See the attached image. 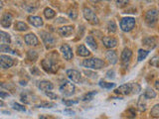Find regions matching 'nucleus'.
Wrapping results in <instances>:
<instances>
[{"label":"nucleus","mask_w":159,"mask_h":119,"mask_svg":"<svg viewBox=\"0 0 159 119\" xmlns=\"http://www.w3.org/2000/svg\"><path fill=\"white\" fill-rule=\"evenodd\" d=\"M0 96H1V99H3V98H4L5 96H9V94H8V93L6 94V93H4V92L2 91L1 93H0Z\"/></svg>","instance_id":"a19ab883"},{"label":"nucleus","mask_w":159,"mask_h":119,"mask_svg":"<svg viewBox=\"0 0 159 119\" xmlns=\"http://www.w3.org/2000/svg\"><path fill=\"white\" fill-rule=\"evenodd\" d=\"M154 86H155V88L159 90V81H156L155 83H154Z\"/></svg>","instance_id":"79ce46f5"},{"label":"nucleus","mask_w":159,"mask_h":119,"mask_svg":"<svg viewBox=\"0 0 159 119\" xmlns=\"http://www.w3.org/2000/svg\"><path fill=\"white\" fill-rule=\"evenodd\" d=\"M0 42H1V44H5V45L10 44V42H11V39H10L9 34L5 33L3 31L0 32Z\"/></svg>","instance_id":"4be33fe9"},{"label":"nucleus","mask_w":159,"mask_h":119,"mask_svg":"<svg viewBox=\"0 0 159 119\" xmlns=\"http://www.w3.org/2000/svg\"><path fill=\"white\" fill-rule=\"evenodd\" d=\"M132 57V52L129 49L125 48L123 50V52L121 53V63L124 67L128 66V63L130 61V59Z\"/></svg>","instance_id":"9b49d317"},{"label":"nucleus","mask_w":159,"mask_h":119,"mask_svg":"<svg viewBox=\"0 0 159 119\" xmlns=\"http://www.w3.org/2000/svg\"><path fill=\"white\" fill-rule=\"evenodd\" d=\"M78 101H72V100H69V101H66V100H63V103H65L66 105H73V104H76Z\"/></svg>","instance_id":"ea45409f"},{"label":"nucleus","mask_w":159,"mask_h":119,"mask_svg":"<svg viewBox=\"0 0 159 119\" xmlns=\"http://www.w3.org/2000/svg\"><path fill=\"white\" fill-rule=\"evenodd\" d=\"M148 1H149V0H148Z\"/></svg>","instance_id":"a18cd8bd"},{"label":"nucleus","mask_w":159,"mask_h":119,"mask_svg":"<svg viewBox=\"0 0 159 119\" xmlns=\"http://www.w3.org/2000/svg\"><path fill=\"white\" fill-rule=\"evenodd\" d=\"M40 35H41V38H42L43 42L45 45H46L47 48H51V47L55 46V44H56V40H55V38L52 36L51 34H49L45 31H42V32H40Z\"/></svg>","instance_id":"0eeeda50"},{"label":"nucleus","mask_w":159,"mask_h":119,"mask_svg":"<svg viewBox=\"0 0 159 119\" xmlns=\"http://www.w3.org/2000/svg\"><path fill=\"white\" fill-rule=\"evenodd\" d=\"M143 45L145 47H147L148 49H154L157 45V39L154 37H149V38H145L143 40Z\"/></svg>","instance_id":"dca6fc26"},{"label":"nucleus","mask_w":159,"mask_h":119,"mask_svg":"<svg viewBox=\"0 0 159 119\" xmlns=\"http://www.w3.org/2000/svg\"><path fill=\"white\" fill-rule=\"evenodd\" d=\"M39 88L41 89L42 91L47 92L49 90H51V89H53L54 88V86H53L52 82H47V81H43L41 82H39Z\"/></svg>","instance_id":"6ab92c4d"},{"label":"nucleus","mask_w":159,"mask_h":119,"mask_svg":"<svg viewBox=\"0 0 159 119\" xmlns=\"http://www.w3.org/2000/svg\"><path fill=\"white\" fill-rule=\"evenodd\" d=\"M14 64V61L12 58H10L5 55H1L0 56V66L3 68H9Z\"/></svg>","instance_id":"6e6552de"},{"label":"nucleus","mask_w":159,"mask_h":119,"mask_svg":"<svg viewBox=\"0 0 159 119\" xmlns=\"http://www.w3.org/2000/svg\"><path fill=\"white\" fill-rule=\"evenodd\" d=\"M60 91H61L64 95L66 96H71L75 93V86L74 83H72L71 82H67L65 81L63 82V83L60 86Z\"/></svg>","instance_id":"39448f33"},{"label":"nucleus","mask_w":159,"mask_h":119,"mask_svg":"<svg viewBox=\"0 0 159 119\" xmlns=\"http://www.w3.org/2000/svg\"><path fill=\"white\" fill-rule=\"evenodd\" d=\"M91 1H92V2H98L99 0H91Z\"/></svg>","instance_id":"37998d69"},{"label":"nucleus","mask_w":159,"mask_h":119,"mask_svg":"<svg viewBox=\"0 0 159 119\" xmlns=\"http://www.w3.org/2000/svg\"><path fill=\"white\" fill-rule=\"evenodd\" d=\"M106 57H107V60H108V62L111 64H116L117 63L116 53L114 51H112V50H109V51L106 54Z\"/></svg>","instance_id":"aec40b11"},{"label":"nucleus","mask_w":159,"mask_h":119,"mask_svg":"<svg viewBox=\"0 0 159 119\" xmlns=\"http://www.w3.org/2000/svg\"><path fill=\"white\" fill-rule=\"evenodd\" d=\"M28 59L30 60V61H33L35 62L36 60L38 59V54L35 52V51H29L28 52V55H27Z\"/></svg>","instance_id":"2f4dec72"},{"label":"nucleus","mask_w":159,"mask_h":119,"mask_svg":"<svg viewBox=\"0 0 159 119\" xmlns=\"http://www.w3.org/2000/svg\"><path fill=\"white\" fill-rule=\"evenodd\" d=\"M28 21L29 23L33 25L34 27H42L43 26V20L41 17L38 16H29L28 17Z\"/></svg>","instance_id":"f3484780"},{"label":"nucleus","mask_w":159,"mask_h":119,"mask_svg":"<svg viewBox=\"0 0 159 119\" xmlns=\"http://www.w3.org/2000/svg\"><path fill=\"white\" fill-rule=\"evenodd\" d=\"M150 64H152V66H154V67H158V66H159V58H158V57H154V58L151 60Z\"/></svg>","instance_id":"e433bc0d"},{"label":"nucleus","mask_w":159,"mask_h":119,"mask_svg":"<svg viewBox=\"0 0 159 119\" xmlns=\"http://www.w3.org/2000/svg\"><path fill=\"white\" fill-rule=\"evenodd\" d=\"M150 115L154 118H159V104L154 105L150 111Z\"/></svg>","instance_id":"c85d7f7f"},{"label":"nucleus","mask_w":159,"mask_h":119,"mask_svg":"<svg viewBox=\"0 0 159 119\" xmlns=\"http://www.w3.org/2000/svg\"><path fill=\"white\" fill-rule=\"evenodd\" d=\"M13 108L15 109V110H18V111H25L24 106L20 105L19 103H14V104H13Z\"/></svg>","instance_id":"c9c22d12"},{"label":"nucleus","mask_w":159,"mask_h":119,"mask_svg":"<svg viewBox=\"0 0 159 119\" xmlns=\"http://www.w3.org/2000/svg\"><path fill=\"white\" fill-rule=\"evenodd\" d=\"M45 93H46V95H47L49 98H51V99H57V98H58V95H57V94H55V93H53V92L48 91V92H45Z\"/></svg>","instance_id":"4c0bfd02"},{"label":"nucleus","mask_w":159,"mask_h":119,"mask_svg":"<svg viewBox=\"0 0 159 119\" xmlns=\"http://www.w3.org/2000/svg\"><path fill=\"white\" fill-rule=\"evenodd\" d=\"M144 95L146 96V98L151 99V98L156 97V93H155V91L153 90V89H151L150 87H148V88H146L145 92H144Z\"/></svg>","instance_id":"bb28decb"},{"label":"nucleus","mask_w":159,"mask_h":119,"mask_svg":"<svg viewBox=\"0 0 159 119\" xmlns=\"http://www.w3.org/2000/svg\"><path fill=\"white\" fill-rule=\"evenodd\" d=\"M140 91V86L137 83H126L122 84L118 88L116 89V93L122 94V95H127L130 93H137Z\"/></svg>","instance_id":"f257e3e1"},{"label":"nucleus","mask_w":159,"mask_h":119,"mask_svg":"<svg viewBox=\"0 0 159 119\" xmlns=\"http://www.w3.org/2000/svg\"><path fill=\"white\" fill-rule=\"evenodd\" d=\"M83 64L86 68H93V69H99L104 67V62L102 60H99L97 58H92V59H88V60H84L83 62Z\"/></svg>","instance_id":"f03ea898"},{"label":"nucleus","mask_w":159,"mask_h":119,"mask_svg":"<svg viewBox=\"0 0 159 119\" xmlns=\"http://www.w3.org/2000/svg\"><path fill=\"white\" fill-rule=\"evenodd\" d=\"M41 64H42L43 68L46 72H49V73H55V72H57V69H58L57 66H55V64L52 62H50L49 60H43Z\"/></svg>","instance_id":"f8f14e48"},{"label":"nucleus","mask_w":159,"mask_h":119,"mask_svg":"<svg viewBox=\"0 0 159 119\" xmlns=\"http://www.w3.org/2000/svg\"><path fill=\"white\" fill-rule=\"evenodd\" d=\"M44 15H45V17H46L47 19H52V18L55 17L56 12H55L54 10L51 9V8H46L44 10Z\"/></svg>","instance_id":"a878e982"},{"label":"nucleus","mask_w":159,"mask_h":119,"mask_svg":"<svg viewBox=\"0 0 159 119\" xmlns=\"http://www.w3.org/2000/svg\"><path fill=\"white\" fill-rule=\"evenodd\" d=\"M73 32H74L73 26H62L61 28L58 29V33L62 37H69L70 35H72Z\"/></svg>","instance_id":"4468645a"},{"label":"nucleus","mask_w":159,"mask_h":119,"mask_svg":"<svg viewBox=\"0 0 159 119\" xmlns=\"http://www.w3.org/2000/svg\"><path fill=\"white\" fill-rule=\"evenodd\" d=\"M24 40H25V42H26L27 45H29V46H38V44H39V40L38 38L35 36V34H32V33H30V34H27L26 36L24 37Z\"/></svg>","instance_id":"ddd939ff"},{"label":"nucleus","mask_w":159,"mask_h":119,"mask_svg":"<svg viewBox=\"0 0 159 119\" xmlns=\"http://www.w3.org/2000/svg\"><path fill=\"white\" fill-rule=\"evenodd\" d=\"M135 26V20L132 17H124L120 21V29L123 32H129Z\"/></svg>","instance_id":"7ed1b4c3"},{"label":"nucleus","mask_w":159,"mask_h":119,"mask_svg":"<svg viewBox=\"0 0 159 119\" xmlns=\"http://www.w3.org/2000/svg\"><path fill=\"white\" fill-rule=\"evenodd\" d=\"M89 50L84 46V45H81V46L78 47V55L81 57H88L89 56Z\"/></svg>","instance_id":"5701e85b"},{"label":"nucleus","mask_w":159,"mask_h":119,"mask_svg":"<svg viewBox=\"0 0 159 119\" xmlns=\"http://www.w3.org/2000/svg\"><path fill=\"white\" fill-rule=\"evenodd\" d=\"M67 74H68L69 78L71 79L72 82H80L82 81L81 73L76 71V69H68Z\"/></svg>","instance_id":"1a4fd4ad"},{"label":"nucleus","mask_w":159,"mask_h":119,"mask_svg":"<svg viewBox=\"0 0 159 119\" xmlns=\"http://www.w3.org/2000/svg\"><path fill=\"white\" fill-rule=\"evenodd\" d=\"M99 86H101L102 87H103V88L111 89V88H113L114 86H116V84L111 83V82H103V81H101V82H99Z\"/></svg>","instance_id":"7c9ffc66"},{"label":"nucleus","mask_w":159,"mask_h":119,"mask_svg":"<svg viewBox=\"0 0 159 119\" xmlns=\"http://www.w3.org/2000/svg\"><path fill=\"white\" fill-rule=\"evenodd\" d=\"M96 91H93V92H89L88 94H86V95L84 96V100L87 101V100H92V99L93 98V96L96 95Z\"/></svg>","instance_id":"473e14b6"},{"label":"nucleus","mask_w":159,"mask_h":119,"mask_svg":"<svg viewBox=\"0 0 159 119\" xmlns=\"http://www.w3.org/2000/svg\"><path fill=\"white\" fill-rule=\"evenodd\" d=\"M68 14H69V17H70V18H72V19H76L77 16H78V13H77V11H76L75 9L69 10Z\"/></svg>","instance_id":"72a5a7b5"},{"label":"nucleus","mask_w":159,"mask_h":119,"mask_svg":"<svg viewBox=\"0 0 159 119\" xmlns=\"http://www.w3.org/2000/svg\"><path fill=\"white\" fill-rule=\"evenodd\" d=\"M137 107L139 109V111H145V109L147 107V103H146V96L144 95V94L139 97Z\"/></svg>","instance_id":"412c9836"},{"label":"nucleus","mask_w":159,"mask_h":119,"mask_svg":"<svg viewBox=\"0 0 159 119\" xmlns=\"http://www.w3.org/2000/svg\"><path fill=\"white\" fill-rule=\"evenodd\" d=\"M50 106H54L53 103H43V104H40L39 107H45V108H50Z\"/></svg>","instance_id":"58836bf2"},{"label":"nucleus","mask_w":159,"mask_h":119,"mask_svg":"<svg viewBox=\"0 0 159 119\" xmlns=\"http://www.w3.org/2000/svg\"><path fill=\"white\" fill-rule=\"evenodd\" d=\"M128 2H129L128 0H116V4H117L118 7H124V6H126Z\"/></svg>","instance_id":"f704fd0d"},{"label":"nucleus","mask_w":159,"mask_h":119,"mask_svg":"<svg viewBox=\"0 0 159 119\" xmlns=\"http://www.w3.org/2000/svg\"><path fill=\"white\" fill-rule=\"evenodd\" d=\"M148 53L149 52L145 51V50H142V49L139 50V51H138V62L143 61V60L148 56Z\"/></svg>","instance_id":"cd10ccee"},{"label":"nucleus","mask_w":159,"mask_h":119,"mask_svg":"<svg viewBox=\"0 0 159 119\" xmlns=\"http://www.w3.org/2000/svg\"><path fill=\"white\" fill-rule=\"evenodd\" d=\"M102 43L104 45V47H107L108 49L114 48L117 45V40L113 37H103Z\"/></svg>","instance_id":"2eb2a0df"},{"label":"nucleus","mask_w":159,"mask_h":119,"mask_svg":"<svg viewBox=\"0 0 159 119\" xmlns=\"http://www.w3.org/2000/svg\"><path fill=\"white\" fill-rule=\"evenodd\" d=\"M158 15H159V12L158 10L153 8V9H150L148 10V11L146 12L145 14V22L147 25H149V26H152V25H154L158 20Z\"/></svg>","instance_id":"20e7f679"},{"label":"nucleus","mask_w":159,"mask_h":119,"mask_svg":"<svg viewBox=\"0 0 159 119\" xmlns=\"http://www.w3.org/2000/svg\"><path fill=\"white\" fill-rule=\"evenodd\" d=\"M15 29L18 30V31H27L28 30V26H27V24L26 23H24V22H21V21H18L15 23Z\"/></svg>","instance_id":"393cba45"},{"label":"nucleus","mask_w":159,"mask_h":119,"mask_svg":"<svg viewBox=\"0 0 159 119\" xmlns=\"http://www.w3.org/2000/svg\"><path fill=\"white\" fill-rule=\"evenodd\" d=\"M86 42L88 44V46L91 48L92 50H97L98 49V45H97V42H96V40L93 39V36H88L87 40H86Z\"/></svg>","instance_id":"b1692460"},{"label":"nucleus","mask_w":159,"mask_h":119,"mask_svg":"<svg viewBox=\"0 0 159 119\" xmlns=\"http://www.w3.org/2000/svg\"><path fill=\"white\" fill-rule=\"evenodd\" d=\"M60 50H61V52L63 54V57L65 60H67V61H70V60H72L73 58V52H72V49L71 47L69 46V45H63V46H61V48H60Z\"/></svg>","instance_id":"9d476101"},{"label":"nucleus","mask_w":159,"mask_h":119,"mask_svg":"<svg viewBox=\"0 0 159 119\" xmlns=\"http://www.w3.org/2000/svg\"><path fill=\"white\" fill-rule=\"evenodd\" d=\"M107 30L109 33H114L116 31V25L114 21H109L107 23Z\"/></svg>","instance_id":"c756f323"},{"label":"nucleus","mask_w":159,"mask_h":119,"mask_svg":"<svg viewBox=\"0 0 159 119\" xmlns=\"http://www.w3.org/2000/svg\"><path fill=\"white\" fill-rule=\"evenodd\" d=\"M83 13H84V17L86 20H88V21L93 24V25H97L98 24V19L97 17V15L94 14V12L93 11V10L91 8H88V7H84V10H83Z\"/></svg>","instance_id":"423d86ee"},{"label":"nucleus","mask_w":159,"mask_h":119,"mask_svg":"<svg viewBox=\"0 0 159 119\" xmlns=\"http://www.w3.org/2000/svg\"><path fill=\"white\" fill-rule=\"evenodd\" d=\"M106 1H108V0H106Z\"/></svg>","instance_id":"c03bdc74"},{"label":"nucleus","mask_w":159,"mask_h":119,"mask_svg":"<svg viewBox=\"0 0 159 119\" xmlns=\"http://www.w3.org/2000/svg\"><path fill=\"white\" fill-rule=\"evenodd\" d=\"M12 23V15L9 13H5L1 18V26L4 28L10 27Z\"/></svg>","instance_id":"a211bd4d"}]
</instances>
